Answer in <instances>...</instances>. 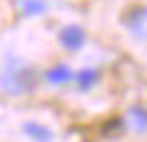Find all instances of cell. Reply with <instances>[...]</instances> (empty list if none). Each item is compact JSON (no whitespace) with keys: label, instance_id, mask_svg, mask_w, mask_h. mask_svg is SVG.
Segmentation results:
<instances>
[{"label":"cell","instance_id":"6da1fadb","mask_svg":"<svg viewBox=\"0 0 147 142\" xmlns=\"http://www.w3.org/2000/svg\"><path fill=\"white\" fill-rule=\"evenodd\" d=\"M35 72L28 65H15V70H5V75L0 77V85L10 90V92H20V90H30Z\"/></svg>","mask_w":147,"mask_h":142},{"label":"cell","instance_id":"7a4b0ae2","mask_svg":"<svg viewBox=\"0 0 147 142\" xmlns=\"http://www.w3.org/2000/svg\"><path fill=\"white\" fill-rule=\"evenodd\" d=\"M127 28L137 40H147V8H135L130 10V15L125 17Z\"/></svg>","mask_w":147,"mask_h":142},{"label":"cell","instance_id":"3957f363","mask_svg":"<svg viewBox=\"0 0 147 142\" xmlns=\"http://www.w3.org/2000/svg\"><path fill=\"white\" fill-rule=\"evenodd\" d=\"M82 42H85V32H82V28H78V25H70V28H65V30L60 32V45L67 47V50H78Z\"/></svg>","mask_w":147,"mask_h":142},{"label":"cell","instance_id":"277c9868","mask_svg":"<svg viewBox=\"0 0 147 142\" xmlns=\"http://www.w3.org/2000/svg\"><path fill=\"white\" fill-rule=\"evenodd\" d=\"M125 132V122L120 117H112V120H107L105 125H102V137H120V135Z\"/></svg>","mask_w":147,"mask_h":142},{"label":"cell","instance_id":"5b68a950","mask_svg":"<svg viewBox=\"0 0 147 142\" xmlns=\"http://www.w3.org/2000/svg\"><path fill=\"white\" fill-rule=\"evenodd\" d=\"M130 117H132L135 130L147 132V110H145V107H132V110H130Z\"/></svg>","mask_w":147,"mask_h":142},{"label":"cell","instance_id":"8992f818","mask_svg":"<svg viewBox=\"0 0 147 142\" xmlns=\"http://www.w3.org/2000/svg\"><path fill=\"white\" fill-rule=\"evenodd\" d=\"M72 77V72L67 70V67H53V70L45 75L47 82H53V85H57V82H67V80Z\"/></svg>","mask_w":147,"mask_h":142},{"label":"cell","instance_id":"52a82bcc","mask_svg":"<svg viewBox=\"0 0 147 142\" xmlns=\"http://www.w3.org/2000/svg\"><path fill=\"white\" fill-rule=\"evenodd\" d=\"M25 132H30V137H35V140H50V132H47L45 127L35 125V122H28L25 125Z\"/></svg>","mask_w":147,"mask_h":142},{"label":"cell","instance_id":"ba28073f","mask_svg":"<svg viewBox=\"0 0 147 142\" xmlns=\"http://www.w3.org/2000/svg\"><path fill=\"white\" fill-rule=\"evenodd\" d=\"M95 80H97V72H95V70H85V72H80V75H78L80 87H90Z\"/></svg>","mask_w":147,"mask_h":142}]
</instances>
